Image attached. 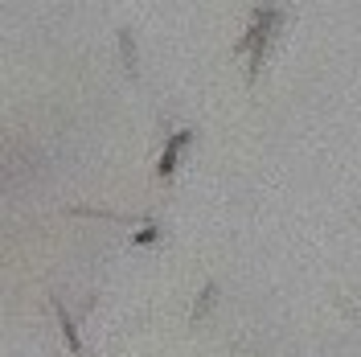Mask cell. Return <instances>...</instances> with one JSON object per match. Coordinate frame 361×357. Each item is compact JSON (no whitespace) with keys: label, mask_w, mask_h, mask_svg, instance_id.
<instances>
[{"label":"cell","mask_w":361,"mask_h":357,"mask_svg":"<svg viewBox=\"0 0 361 357\" xmlns=\"http://www.w3.org/2000/svg\"><path fill=\"white\" fill-rule=\"evenodd\" d=\"M119 49H123V66H128V74H132V78H140V66H135V37H132V29H119Z\"/></svg>","instance_id":"8992f818"},{"label":"cell","mask_w":361,"mask_h":357,"mask_svg":"<svg viewBox=\"0 0 361 357\" xmlns=\"http://www.w3.org/2000/svg\"><path fill=\"white\" fill-rule=\"evenodd\" d=\"M193 135H197L193 128H185V132H173V135H169V144H164V152H160V164H157V177H160V181L173 177L180 148H189V144H193Z\"/></svg>","instance_id":"7a4b0ae2"},{"label":"cell","mask_w":361,"mask_h":357,"mask_svg":"<svg viewBox=\"0 0 361 357\" xmlns=\"http://www.w3.org/2000/svg\"><path fill=\"white\" fill-rule=\"evenodd\" d=\"M279 21H283V13H279L275 4H259V8H255V21H250V29H247V37L238 42V54L250 49V62H247V87L250 90H255V78H259V70H263L271 37L279 33Z\"/></svg>","instance_id":"6da1fadb"},{"label":"cell","mask_w":361,"mask_h":357,"mask_svg":"<svg viewBox=\"0 0 361 357\" xmlns=\"http://www.w3.org/2000/svg\"><path fill=\"white\" fill-rule=\"evenodd\" d=\"M74 218H107V222H144V218H128V214H111V210H94V205H74Z\"/></svg>","instance_id":"5b68a950"},{"label":"cell","mask_w":361,"mask_h":357,"mask_svg":"<svg viewBox=\"0 0 361 357\" xmlns=\"http://www.w3.org/2000/svg\"><path fill=\"white\" fill-rule=\"evenodd\" d=\"M160 234H164V230H160L157 222L144 226V230H135V234H132V246H152V243H160Z\"/></svg>","instance_id":"52a82bcc"},{"label":"cell","mask_w":361,"mask_h":357,"mask_svg":"<svg viewBox=\"0 0 361 357\" xmlns=\"http://www.w3.org/2000/svg\"><path fill=\"white\" fill-rule=\"evenodd\" d=\"M54 316H58V329H62V337H66V349L70 353H82V341H78V329H74V320H70L66 304L54 296Z\"/></svg>","instance_id":"3957f363"},{"label":"cell","mask_w":361,"mask_h":357,"mask_svg":"<svg viewBox=\"0 0 361 357\" xmlns=\"http://www.w3.org/2000/svg\"><path fill=\"white\" fill-rule=\"evenodd\" d=\"M214 300H218V288H214V284H205L202 296H197V304H193V313H189V325L205 320V316H209V308H214Z\"/></svg>","instance_id":"277c9868"}]
</instances>
